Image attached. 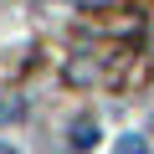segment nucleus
<instances>
[{"instance_id":"obj_1","label":"nucleus","mask_w":154,"mask_h":154,"mask_svg":"<svg viewBox=\"0 0 154 154\" xmlns=\"http://www.w3.org/2000/svg\"><path fill=\"white\" fill-rule=\"evenodd\" d=\"M98 139H103V128H98L93 118H77V123H72V154H88Z\"/></svg>"},{"instance_id":"obj_2","label":"nucleus","mask_w":154,"mask_h":154,"mask_svg":"<svg viewBox=\"0 0 154 154\" xmlns=\"http://www.w3.org/2000/svg\"><path fill=\"white\" fill-rule=\"evenodd\" d=\"M144 149H149V144H144V139H139V134H123V139H118V149H113V154H144Z\"/></svg>"},{"instance_id":"obj_3","label":"nucleus","mask_w":154,"mask_h":154,"mask_svg":"<svg viewBox=\"0 0 154 154\" xmlns=\"http://www.w3.org/2000/svg\"><path fill=\"white\" fill-rule=\"evenodd\" d=\"M0 154H16V149H5V144H0Z\"/></svg>"}]
</instances>
